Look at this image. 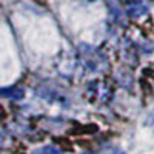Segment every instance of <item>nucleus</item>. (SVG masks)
Here are the masks:
<instances>
[{
  "label": "nucleus",
  "mask_w": 154,
  "mask_h": 154,
  "mask_svg": "<svg viewBox=\"0 0 154 154\" xmlns=\"http://www.w3.org/2000/svg\"><path fill=\"white\" fill-rule=\"evenodd\" d=\"M0 96L12 97V99H22L23 97V89L20 88H8V89H0Z\"/></svg>",
  "instance_id": "nucleus-1"
},
{
  "label": "nucleus",
  "mask_w": 154,
  "mask_h": 154,
  "mask_svg": "<svg viewBox=\"0 0 154 154\" xmlns=\"http://www.w3.org/2000/svg\"><path fill=\"white\" fill-rule=\"evenodd\" d=\"M34 154H62L56 146H43L40 149H37Z\"/></svg>",
  "instance_id": "nucleus-2"
},
{
  "label": "nucleus",
  "mask_w": 154,
  "mask_h": 154,
  "mask_svg": "<svg viewBox=\"0 0 154 154\" xmlns=\"http://www.w3.org/2000/svg\"><path fill=\"white\" fill-rule=\"evenodd\" d=\"M148 126H151L152 130H154V111H151V114L148 116V122H146Z\"/></svg>",
  "instance_id": "nucleus-3"
},
{
  "label": "nucleus",
  "mask_w": 154,
  "mask_h": 154,
  "mask_svg": "<svg viewBox=\"0 0 154 154\" xmlns=\"http://www.w3.org/2000/svg\"><path fill=\"white\" fill-rule=\"evenodd\" d=\"M112 154H126V152L122 151V149H116V151H112Z\"/></svg>",
  "instance_id": "nucleus-4"
}]
</instances>
